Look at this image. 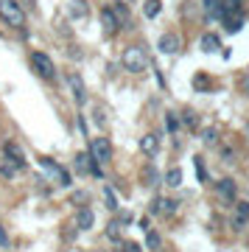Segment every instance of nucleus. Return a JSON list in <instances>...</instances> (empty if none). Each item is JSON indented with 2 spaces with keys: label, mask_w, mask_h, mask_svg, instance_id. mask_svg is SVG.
Returning <instances> with one entry per match:
<instances>
[{
  "label": "nucleus",
  "mask_w": 249,
  "mask_h": 252,
  "mask_svg": "<svg viewBox=\"0 0 249 252\" xmlns=\"http://www.w3.org/2000/svg\"><path fill=\"white\" fill-rule=\"evenodd\" d=\"M121 64H124V70H129V73H143L149 67V56H146V51H143L140 45H132V48L124 51Z\"/></svg>",
  "instance_id": "f257e3e1"
},
{
  "label": "nucleus",
  "mask_w": 249,
  "mask_h": 252,
  "mask_svg": "<svg viewBox=\"0 0 249 252\" xmlns=\"http://www.w3.org/2000/svg\"><path fill=\"white\" fill-rule=\"evenodd\" d=\"M31 67H34V73L39 76V79H45V81L56 79V64L45 51H34V54H31Z\"/></svg>",
  "instance_id": "f03ea898"
},
{
  "label": "nucleus",
  "mask_w": 249,
  "mask_h": 252,
  "mask_svg": "<svg viewBox=\"0 0 249 252\" xmlns=\"http://www.w3.org/2000/svg\"><path fill=\"white\" fill-rule=\"evenodd\" d=\"M0 20L9 23L11 28H23V23H26L23 6H20L17 0H0Z\"/></svg>",
  "instance_id": "7ed1b4c3"
},
{
  "label": "nucleus",
  "mask_w": 249,
  "mask_h": 252,
  "mask_svg": "<svg viewBox=\"0 0 249 252\" xmlns=\"http://www.w3.org/2000/svg\"><path fill=\"white\" fill-rule=\"evenodd\" d=\"M90 157L93 160H98V162H109L112 160V140L109 137H93L90 140Z\"/></svg>",
  "instance_id": "20e7f679"
},
{
  "label": "nucleus",
  "mask_w": 249,
  "mask_h": 252,
  "mask_svg": "<svg viewBox=\"0 0 249 252\" xmlns=\"http://www.w3.org/2000/svg\"><path fill=\"white\" fill-rule=\"evenodd\" d=\"M3 157H6L9 162H14V165H17V171H26V168H28L26 154H23V146L14 143V140H6V143H3Z\"/></svg>",
  "instance_id": "39448f33"
},
{
  "label": "nucleus",
  "mask_w": 249,
  "mask_h": 252,
  "mask_svg": "<svg viewBox=\"0 0 249 252\" xmlns=\"http://www.w3.org/2000/svg\"><path fill=\"white\" fill-rule=\"evenodd\" d=\"M177 202L174 199H168V196H157L152 202V216H174L177 213Z\"/></svg>",
  "instance_id": "423d86ee"
},
{
  "label": "nucleus",
  "mask_w": 249,
  "mask_h": 252,
  "mask_svg": "<svg viewBox=\"0 0 249 252\" xmlns=\"http://www.w3.org/2000/svg\"><path fill=\"white\" fill-rule=\"evenodd\" d=\"M216 193H218L224 202H232V199H235V193H238V185H235V180H232V177H224V180L216 182Z\"/></svg>",
  "instance_id": "0eeeda50"
},
{
  "label": "nucleus",
  "mask_w": 249,
  "mask_h": 252,
  "mask_svg": "<svg viewBox=\"0 0 249 252\" xmlns=\"http://www.w3.org/2000/svg\"><path fill=\"white\" fill-rule=\"evenodd\" d=\"M67 84H70V90H73V98H76V104H79V107H84V104H87V90H84V81H81V76H79V73L67 76Z\"/></svg>",
  "instance_id": "6e6552de"
},
{
  "label": "nucleus",
  "mask_w": 249,
  "mask_h": 252,
  "mask_svg": "<svg viewBox=\"0 0 249 252\" xmlns=\"http://www.w3.org/2000/svg\"><path fill=\"white\" fill-rule=\"evenodd\" d=\"M93 224H95V213L90 207H79L76 210V230L87 233V230H93Z\"/></svg>",
  "instance_id": "1a4fd4ad"
},
{
  "label": "nucleus",
  "mask_w": 249,
  "mask_h": 252,
  "mask_svg": "<svg viewBox=\"0 0 249 252\" xmlns=\"http://www.w3.org/2000/svg\"><path fill=\"white\" fill-rule=\"evenodd\" d=\"M157 48H160V54H179L182 39H179L177 34H162L160 42H157Z\"/></svg>",
  "instance_id": "9d476101"
},
{
  "label": "nucleus",
  "mask_w": 249,
  "mask_h": 252,
  "mask_svg": "<svg viewBox=\"0 0 249 252\" xmlns=\"http://www.w3.org/2000/svg\"><path fill=\"white\" fill-rule=\"evenodd\" d=\"M221 23H224V28H227L230 34H235V31L244 26V11H241V9H235V11L227 9V11H224V17H221Z\"/></svg>",
  "instance_id": "9b49d317"
},
{
  "label": "nucleus",
  "mask_w": 249,
  "mask_h": 252,
  "mask_svg": "<svg viewBox=\"0 0 249 252\" xmlns=\"http://www.w3.org/2000/svg\"><path fill=\"white\" fill-rule=\"evenodd\" d=\"M140 152L146 154V157H157V154H160V137L152 135V132L143 135L140 137Z\"/></svg>",
  "instance_id": "f8f14e48"
},
{
  "label": "nucleus",
  "mask_w": 249,
  "mask_h": 252,
  "mask_svg": "<svg viewBox=\"0 0 249 252\" xmlns=\"http://www.w3.org/2000/svg\"><path fill=\"white\" fill-rule=\"evenodd\" d=\"M101 26H104V31L107 34H115L118 28V17H115V11H112V6H107V9H101Z\"/></svg>",
  "instance_id": "ddd939ff"
},
{
  "label": "nucleus",
  "mask_w": 249,
  "mask_h": 252,
  "mask_svg": "<svg viewBox=\"0 0 249 252\" xmlns=\"http://www.w3.org/2000/svg\"><path fill=\"white\" fill-rule=\"evenodd\" d=\"M249 221V202H235V210H232V224L235 227H247Z\"/></svg>",
  "instance_id": "4468645a"
},
{
  "label": "nucleus",
  "mask_w": 249,
  "mask_h": 252,
  "mask_svg": "<svg viewBox=\"0 0 249 252\" xmlns=\"http://www.w3.org/2000/svg\"><path fill=\"white\" fill-rule=\"evenodd\" d=\"M199 48H202L205 54L221 51V39H218V34H202V39H199Z\"/></svg>",
  "instance_id": "2eb2a0df"
},
{
  "label": "nucleus",
  "mask_w": 249,
  "mask_h": 252,
  "mask_svg": "<svg viewBox=\"0 0 249 252\" xmlns=\"http://www.w3.org/2000/svg\"><path fill=\"white\" fill-rule=\"evenodd\" d=\"M112 11H115V17H118V26H129V20H132V11H129V6H126V3L115 0V3H112Z\"/></svg>",
  "instance_id": "dca6fc26"
},
{
  "label": "nucleus",
  "mask_w": 249,
  "mask_h": 252,
  "mask_svg": "<svg viewBox=\"0 0 249 252\" xmlns=\"http://www.w3.org/2000/svg\"><path fill=\"white\" fill-rule=\"evenodd\" d=\"M179 124L185 126V129H190V132H196V129H199V115H196L193 109H182V115H179Z\"/></svg>",
  "instance_id": "f3484780"
},
{
  "label": "nucleus",
  "mask_w": 249,
  "mask_h": 252,
  "mask_svg": "<svg viewBox=\"0 0 249 252\" xmlns=\"http://www.w3.org/2000/svg\"><path fill=\"white\" fill-rule=\"evenodd\" d=\"M162 11V3L160 0H146L143 3V14H146V20H157Z\"/></svg>",
  "instance_id": "a211bd4d"
},
{
  "label": "nucleus",
  "mask_w": 249,
  "mask_h": 252,
  "mask_svg": "<svg viewBox=\"0 0 249 252\" xmlns=\"http://www.w3.org/2000/svg\"><path fill=\"white\" fill-rule=\"evenodd\" d=\"M73 168H76V174H90V152H79V154H76Z\"/></svg>",
  "instance_id": "6ab92c4d"
},
{
  "label": "nucleus",
  "mask_w": 249,
  "mask_h": 252,
  "mask_svg": "<svg viewBox=\"0 0 249 252\" xmlns=\"http://www.w3.org/2000/svg\"><path fill=\"white\" fill-rule=\"evenodd\" d=\"M165 185H168V188H179V185H182V168H177V165L168 168V171H165Z\"/></svg>",
  "instance_id": "aec40b11"
},
{
  "label": "nucleus",
  "mask_w": 249,
  "mask_h": 252,
  "mask_svg": "<svg viewBox=\"0 0 249 252\" xmlns=\"http://www.w3.org/2000/svg\"><path fill=\"white\" fill-rule=\"evenodd\" d=\"M87 11H90V9H87V3H84V0H70V17L81 20Z\"/></svg>",
  "instance_id": "412c9836"
},
{
  "label": "nucleus",
  "mask_w": 249,
  "mask_h": 252,
  "mask_svg": "<svg viewBox=\"0 0 249 252\" xmlns=\"http://www.w3.org/2000/svg\"><path fill=\"white\" fill-rule=\"evenodd\" d=\"M0 177H3V180H14V177H17V165L9 162V160H3L0 162Z\"/></svg>",
  "instance_id": "4be33fe9"
},
{
  "label": "nucleus",
  "mask_w": 249,
  "mask_h": 252,
  "mask_svg": "<svg viewBox=\"0 0 249 252\" xmlns=\"http://www.w3.org/2000/svg\"><path fill=\"white\" fill-rule=\"evenodd\" d=\"M121 227H124L121 221H109V227H107V238H109L112 244H121Z\"/></svg>",
  "instance_id": "5701e85b"
},
{
  "label": "nucleus",
  "mask_w": 249,
  "mask_h": 252,
  "mask_svg": "<svg viewBox=\"0 0 249 252\" xmlns=\"http://www.w3.org/2000/svg\"><path fill=\"white\" fill-rule=\"evenodd\" d=\"M143 182H146V185H157V182H160V174H157V168H154V165L143 168Z\"/></svg>",
  "instance_id": "b1692460"
},
{
  "label": "nucleus",
  "mask_w": 249,
  "mask_h": 252,
  "mask_svg": "<svg viewBox=\"0 0 249 252\" xmlns=\"http://www.w3.org/2000/svg\"><path fill=\"white\" fill-rule=\"evenodd\" d=\"M146 247H149V250H160V247H162L160 233H154V230H149V233H146Z\"/></svg>",
  "instance_id": "393cba45"
},
{
  "label": "nucleus",
  "mask_w": 249,
  "mask_h": 252,
  "mask_svg": "<svg viewBox=\"0 0 249 252\" xmlns=\"http://www.w3.org/2000/svg\"><path fill=\"white\" fill-rule=\"evenodd\" d=\"M87 202H90L87 190H76V193L70 196V205H76V207H87Z\"/></svg>",
  "instance_id": "a878e982"
},
{
  "label": "nucleus",
  "mask_w": 249,
  "mask_h": 252,
  "mask_svg": "<svg viewBox=\"0 0 249 252\" xmlns=\"http://www.w3.org/2000/svg\"><path fill=\"white\" fill-rule=\"evenodd\" d=\"M179 115L177 112H165V129H168V132H179Z\"/></svg>",
  "instance_id": "bb28decb"
},
{
  "label": "nucleus",
  "mask_w": 249,
  "mask_h": 252,
  "mask_svg": "<svg viewBox=\"0 0 249 252\" xmlns=\"http://www.w3.org/2000/svg\"><path fill=\"white\" fill-rule=\"evenodd\" d=\"M104 202H107L109 210H118V199H115V190H112V188L104 190Z\"/></svg>",
  "instance_id": "cd10ccee"
},
{
  "label": "nucleus",
  "mask_w": 249,
  "mask_h": 252,
  "mask_svg": "<svg viewBox=\"0 0 249 252\" xmlns=\"http://www.w3.org/2000/svg\"><path fill=\"white\" fill-rule=\"evenodd\" d=\"M202 140H205V143H216V140H218V129H213V126L205 129V132H202Z\"/></svg>",
  "instance_id": "c85d7f7f"
},
{
  "label": "nucleus",
  "mask_w": 249,
  "mask_h": 252,
  "mask_svg": "<svg viewBox=\"0 0 249 252\" xmlns=\"http://www.w3.org/2000/svg\"><path fill=\"white\" fill-rule=\"evenodd\" d=\"M193 87H196V90H207V87H210V84H207V76H205V73H196Z\"/></svg>",
  "instance_id": "c756f323"
},
{
  "label": "nucleus",
  "mask_w": 249,
  "mask_h": 252,
  "mask_svg": "<svg viewBox=\"0 0 249 252\" xmlns=\"http://www.w3.org/2000/svg\"><path fill=\"white\" fill-rule=\"evenodd\" d=\"M121 252H143V247L134 241H126V244H121Z\"/></svg>",
  "instance_id": "7c9ffc66"
},
{
  "label": "nucleus",
  "mask_w": 249,
  "mask_h": 252,
  "mask_svg": "<svg viewBox=\"0 0 249 252\" xmlns=\"http://www.w3.org/2000/svg\"><path fill=\"white\" fill-rule=\"evenodd\" d=\"M196 168H199V180H202V182H205L207 180V171H205V162H202V157H196Z\"/></svg>",
  "instance_id": "2f4dec72"
},
{
  "label": "nucleus",
  "mask_w": 249,
  "mask_h": 252,
  "mask_svg": "<svg viewBox=\"0 0 249 252\" xmlns=\"http://www.w3.org/2000/svg\"><path fill=\"white\" fill-rule=\"evenodd\" d=\"M9 233H6V227H0V247H3V250H6V247H9Z\"/></svg>",
  "instance_id": "473e14b6"
},
{
  "label": "nucleus",
  "mask_w": 249,
  "mask_h": 252,
  "mask_svg": "<svg viewBox=\"0 0 249 252\" xmlns=\"http://www.w3.org/2000/svg\"><path fill=\"white\" fill-rule=\"evenodd\" d=\"M95 121H98V124H101V126H104V124H107V115H104L101 109H95Z\"/></svg>",
  "instance_id": "72a5a7b5"
}]
</instances>
